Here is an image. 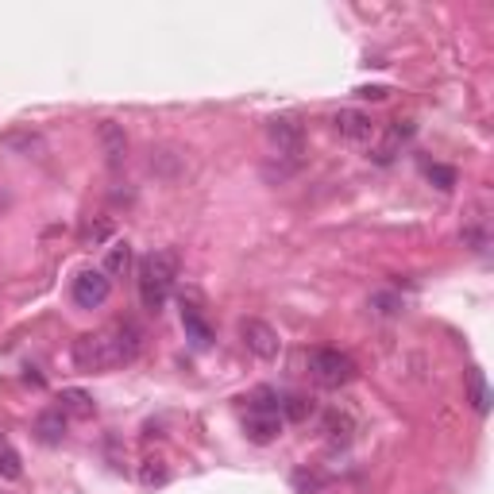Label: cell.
Wrapping results in <instances>:
<instances>
[{
    "mask_svg": "<svg viewBox=\"0 0 494 494\" xmlns=\"http://www.w3.org/2000/svg\"><path fill=\"white\" fill-rule=\"evenodd\" d=\"M143 348V333L131 321L124 324H112V328H101V333H86L74 340V367L86 371V375H97V371H117L124 364L139 355Z\"/></svg>",
    "mask_w": 494,
    "mask_h": 494,
    "instance_id": "cell-1",
    "label": "cell"
},
{
    "mask_svg": "<svg viewBox=\"0 0 494 494\" xmlns=\"http://www.w3.org/2000/svg\"><path fill=\"white\" fill-rule=\"evenodd\" d=\"M174 283H178V255L174 252H151L143 255L139 262V302L159 313L162 305L170 302L174 293Z\"/></svg>",
    "mask_w": 494,
    "mask_h": 494,
    "instance_id": "cell-2",
    "label": "cell"
},
{
    "mask_svg": "<svg viewBox=\"0 0 494 494\" xmlns=\"http://www.w3.org/2000/svg\"><path fill=\"white\" fill-rule=\"evenodd\" d=\"M309 375H313V383L317 386L340 390V386H348L355 378V359L336 352V348H317V352H309Z\"/></svg>",
    "mask_w": 494,
    "mask_h": 494,
    "instance_id": "cell-3",
    "label": "cell"
},
{
    "mask_svg": "<svg viewBox=\"0 0 494 494\" xmlns=\"http://www.w3.org/2000/svg\"><path fill=\"white\" fill-rule=\"evenodd\" d=\"M240 336H243V348L252 352L255 359H278V352H283V336L274 333V328L267 321H259V317H247L240 321Z\"/></svg>",
    "mask_w": 494,
    "mask_h": 494,
    "instance_id": "cell-4",
    "label": "cell"
},
{
    "mask_svg": "<svg viewBox=\"0 0 494 494\" xmlns=\"http://www.w3.org/2000/svg\"><path fill=\"white\" fill-rule=\"evenodd\" d=\"M267 136H271V143H274L278 159H290L293 167H298V159H302V151H305V128H302V120L274 117L271 128H267Z\"/></svg>",
    "mask_w": 494,
    "mask_h": 494,
    "instance_id": "cell-5",
    "label": "cell"
},
{
    "mask_svg": "<svg viewBox=\"0 0 494 494\" xmlns=\"http://www.w3.org/2000/svg\"><path fill=\"white\" fill-rule=\"evenodd\" d=\"M74 305L81 309H101L108 302V293H112V278L105 271H81L74 278Z\"/></svg>",
    "mask_w": 494,
    "mask_h": 494,
    "instance_id": "cell-6",
    "label": "cell"
},
{
    "mask_svg": "<svg viewBox=\"0 0 494 494\" xmlns=\"http://www.w3.org/2000/svg\"><path fill=\"white\" fill-rule=\"evenodd\" d=\"M333 128H336V136L348 139V143H371V136H375L371 117L359 108H340L333 117Z\"/></svg>",
    "mask_w": 494,
    "mask_h": 494,
    "instance_id": "cell-7",
    "label": "cell"
},
{
    "mask_svg": "<svg viewBox=\"0 0 494 494\" xmlns=\"http://www.w3.org/2000/svg\"><path fill=\"white\" fill-rule=\"evenodd\" d=\"M414 136V120H394L390 128H386V136L378 139V147L371 151V159L378 162V167H386V162H394V155L402 151V143Z\"/></svg>",
    "mask_w": 494,
    "mask_h": 494,
    "instance_id": "cell-8",
    "label": "cell"
},
{
    "mask_svg": "<svg viewBox=\"0 0 494 494\" xmlns=\"http://www.w3.org/2000/svg\"><path fill=\"white\" fill-rule=\"evenodd\" d=\"M182 328H186V336L197 344V348H209L212 344V324L205 321V309L186 302V298H182Z\"/></svg>",
    "mask_w": 494,
    "mask_h": 494,
    "instance_id": "cell-9",
    "label": "cell"
},
{
    "mask_svg": "<svg viewBox=\"0 0 494 494\" xmlns=\"http://www.w3.org/2000/svg\"><path fill=\"white\" fill-rule=\"evenodd\" d=\"M66 421H70V417H66L58 406L43 409V414L36 417V437H39L43 444H51V448H55V444H62V440H66Z\"/></svg>",
    "mask_w": 494,
    "mask_h": 494,
    "instance_id": "cell-10",
    "label": "cell"
},
{
    "mask_svg": "<svg viewBox=\"0 0 494 494\" xmlns=\"http://www.w3.org/2000/svg\"><path fill=\"white\" fill-rule=\"evenodd\" d=\"M243 429L255 444H271L278 433H283V414H247Z\"/></svg>",
    "mask_w": 494,
    "mask_h": 494,
    "instance_id": "cell-11",
    "label": "cell"
},
{
    "mask_svg": "<svg viewBox=\"0 0 494 494\" xmlns=\"http://www.w3.org/2000/svg\"><path fill=\"white\" fill-rule=\"evenodd\" d=\"M97 136H101V147H105L108 167H120L124 155H128V136H124V128H120V124H112V120H105Z\"/></svg>",
    "mask_w": 494,
    "mask_h": 494,
    "instance_id": "cell-12",
    "label": "cell"
},
{
    "mask_svg": "<svg viewBox=\"0 0 494 494\" xmlns=\"http://www.w3.org/2000/svg\"><path fill=\"white\" fill-rule=\"evenodd\" d=\"M58 409H62L66 417H81V421L97 414V406H93V398H89L86 390H62L58 394Z\"/></svg>",
    "mask_w": 494,
    "mask_h": 494,
    "instance_id": "cell-13",
    "label": "cell"
},
{
    "mask_svg": "<svg viewBox=\"0 0 494 494\" xmlns=\"http://www.w3.org/2000/svg\"><path fill=\"white\" fill-rule=\"evenodd\" d=\"M128 267H131V247H128V240H117L105 255V274L120 278V274H128Z\"/></svg>",
    "mask_w": 494,
    "mask_h": 494,
    "instance_id": "cell-14",
    "label": "cell"
},
{
    "mask_svg": "<svg viewBox=\"0 0 494 494\" xmlns=\"http://www.w3.org/2000/svg\"><path fill=\"white\" fill-rule=\"evenodd\" d=\"M247 414H283V398H278V390L259 386L252 398H247Z\"/></svg>",
    "mask_w": 494,
    "mask_h": 494,
    "instance_id": "cell-15",
    "label": "cell"
},
{
    "mask_svg": "<svg viewBox=\"0 0 494 494\" xmlns=\"http://www.w3.org/2000/svg\"><path fill=\"white\" fill-rule=\"evenodd\" d=\"M468 390H471V406L479 409V414H487L490 394H487V375H483V367H471V371H468Z\"/></svg>",
    "mask_w": 494,
    "mask_h": 494,
    "instance_id": "cell-16",
    "label": "cell"
},
{
    "mask_svg": "<svg viewBox=\"0 0 494 494\" xmlns=\"http://www.w3.org/2000/svg\"><path fill=\"white\" fill-rule=\"evenodd\" d=\"M139 483H143V487L167 483V464H162V459H143V468H139Z\"/></svg>",
    "mask_w": 494,
    "mask_h": 494,
    "instance_id": "cell-17",
    "label": "cell"
},
{
    "mask_svg": "<svg viewBox=\"0 0 494 494\" xmlns=\"http://www.w3.org/2000/svg\"><path fill=\"white\" fill-rule=\"evenodd\" d=\"M309 414H313V406H309L305 398H298V394L283 398V417H290V421H305Z\"/></svg>",
    "mask_w": 494,
    "mask_h": 494,
    "instance_id": "cell-18",
    "label": "cell"
},
{
    "mask_svg": "<svg viewBox=\"0 0 494 494\" xmlns=\"http://www.w3.org/2000/svg\"><path fill=\"white\" fill-rule=\"evenodd\" d=\"M324 429H328V440H348L352 421L344 417V414H328V417H324Z\"/></svg>",
    "mask_w": 494,
    "mask_h": 494,
    "instance_id": "cell-19",
    "label": "cell"
},
{
    "mask_svg": "<svg viewBox=\"0 0 494 494\" xmlns=\"http://www.w3.org/2000/svg\"><path fill=\"white\" fill-rule=\"evenodd\" d=\"M429 182H437V190L448 193L456 186V170L452 167H440V162H437V167H429Z\"/></svg>",
    "mask_w": 494,
    "mask_h": 494,
    "instance_id": "cell-20",
    "label": "cell"
},
{
    "mask_svg": "<svg viewBox=\"0 0 494 494\" xmlns=\"http://www.w3.org/2000/svg\"><path fill=\"white\" fill-rule=\"evenodd\" d=\"M20 456H15L12 448H5V452H0V475H5V479H20Z\"/></svg>",
    "mask_w": 494,
    "mask_h": 494,
    "instance_id": "cell-21",
    "label": "cell"
},
{
    "mask_svg": "<svg viewBox=\"0 0 494 494\" xmlns=\"http://www.w3.org/2000/svg\"><path fill=\"white\" fill-rule=\"evenodd\" d=\"M108 236H112V224H108V221L86 224V232H81V240H86V243H101V240H108Z\"/></svg>",
    "mask_w": 494,
    "mask_h": 494,
    "instance_id": "cell-22",
    "label": "cell"
},
{
    "mask_svg": "<svg viewBox=\"0 0 494 494\" xmlns=\"http://www.w3.org/2000/svg\"><path fill=\"white\" fill-rule=\"evenodd\" d=\"M371 305H378V313H386V317H390V313H398V298H390V293H375V298H371Z\"/></svg>",
    "mask_w": 494,
    "mask_h": 494,
    "instance_id": "cell-23",
    "label": "cell"
},
{
    "mask_svg": "<svg viewBox=\"0 0 494 494\" xmlns=\"http://www.w3.org/2000/svg\"><path fill=\"white\" fill-rule=\"evenodd\" d=\"M359 97H375V101H383L386 89H383V86H375V89H359Z\"/></svg>",
    "mask_w": 494,
    "mask_h": 494,
    "instance_id": "cell-24",
    "label": "cell"
},
{
    "mask_svg": "<svg viewBox=\"0 0 494 494\" xmlns=\"http://www.w3.org/2000/svg\"><path fill=\"white\" fill-rule=\"evenodd\" d=\"M5 448H8V440H5V437H0V452H5Z\"/></svg>",
    "mask_w": 494,
    "mask_h": 494,
    "instance_id": "cell-25",
    "label": "cell"
}]
</instances>
